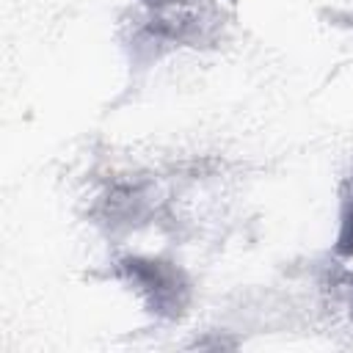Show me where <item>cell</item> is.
<instances>
[{"mask_svg":"<svg viewBox=\"0 0 353 353\" xmlns=\"http://www.w3.org/2000/svg\"><path fill=\"white\" fill-rule=\"evenodd\" d=\"M336 251L345 256H353V190L345 201V212H342V232L336 240Z\"/></svg>","mask_w":353,"mask_h":353,"instance_id":"cell-1","label":"cell"}]
</instances>
